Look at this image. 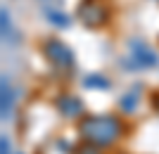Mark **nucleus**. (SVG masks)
<instances>
[{"instance_id": "obj_11", "label": "nucleus", "mask_w": 159, "mask_h": 154, "mask_svg": "<svg viewBox=\"0 0 159 154\" xmlns=\"http://www.w3.org/2000/svg\"><path fill=\"white\" fill-rule=\"evenodd\" d=\"M105 147H100V145H93V142H83L79 147L74 149V154H105L102 152Z\"/></svg>"}, {"instance_id": "obj_12", "label": "nucleus", "mask_w": 159, "mask_h": 154, "mask_svg": "<svg viewBox=\"0 0 159 154\" xmlns=\"http://www.w3.org/2000/svg\"><path fill=\"white\" fill-rule=\"evenodd\" d=\"M0 154H12V145H10V138H7V135L0 138Z\"/></svg>"}, {"instance_id": "obj_13", "label": "nucleus", "mask_w": 159, "mask_h": 154, "mask_svg": "<svg viewBox=\"0 0 159 154\" xmlns=\"http://www.w3.org/2000/svg\"><path fill=\"white\" fill-rule=\"evenodd\" d=\"M152 109H154V112H159V90L152 95Z\"/></svg>"}, {"instance_id": "obj_3", "label": "nucleus", "mask_w": 159, "mask_h": 154, "mask_svg": "<svg viewBox=\"0 0 159 154\" xmlns=\"http://www.w3.org/2000/svg\"><path fill=\"white\" fill-rule=\"evenodd\" d=\"M79 19L86 24L88 29H98V26H105L109 21V7L100 0H83L76 10Z\"/></svg>"}, {"instance_id": "obj_6", "label": "nucleus", "mask_w": 159, "mask_h": 154, "mask_svg": "<svg viewBox=\"0 0 159 154\" xmlns=\"http://www.w3.org/2000/svg\"><path fill=\"white\" fill-rule=\"evenodd\" d=\"M12 107H14V90L10 86L7 74H2V78H0V116H2V121L12 116Z\"/></svg>"}, {"instance_id": "obj_2", "label": "nucleus", "mask_w": 159, "mask_h": 154, "mask_svg": "<svg viewBox=\"0 0 159 154\" xmlns=\"http://www.w3.org/2000/svg\"><path fill=\"white\" fill-rule=\"evenodd\" d=\"M43 55H45V59L52 64L55 69H60V71H71L76 59H74V50L66 43H62L60 38H48L43 43Z\"/></svg>"}, {"instance_id": "obj_5", "label": "nucleus", "mask_w": 159, "mask_h": 154, "mask_svg": "<svg viewBox=\"0 0 159 154\" xmlns=\"http://www.w3.org/2000/svg\"><path fill=\"white\" fill-rule=\"evenodd\" d=\"M55 107H57V112H60L62 116H66V119H76V116L83 114V100H81L79 95L74 93H64L60 95L57 100H55Z\"/></svg>"}, {"instance_id": "obj_9", "label": "nucleus", "mask_w": 159, "mask_h": 154, "mask_svg": "<svg viewBox=\"0 0 159 154\" xmlns=\"http://www.w3.org/2000/svg\"><path fill=\"white\" fill-rule=\"evenodd\" d=\"M138 100H140V86H135V88H131L124 97L119 100V107H121V112H126V114H131L133 109H135V104H138Z\"/></svg>"}, {"instance_id": "obj_8", "label": "nucleus", "mask_w": 159, "mask_h": 154, "mask_svg": "<svg viewBox=\"0 0 159 154\" xmlns=\"http://www.w3.org/2000/svg\"><path fill=\"white\" fill-rule=\"evenodd\" d=\"M43 14H45V19L50 21L52 26H57V29H69V24H71L69 14L60 12V10H52V7H45V10H43Z\"/></svg>"}, {"instance_id": "obj_10", "label": "nucleus", "mask_w": 159, "mask_h": 154, "mask_svg": "<svg viewBox=\"0 0 159 154\" xmlns=\"http://www.w3.org/2000/svg\"><path fill=\"white\" fill-rule=\"evenodd\" d=\"M0 17H2V21H0V24H2V40H5V43H10V40H12V24H10V12H7V10H2V12H0Z\"/></svg>"}, {"instance_id": "obj_1", "label": "nucleus", "mask_w": 159, "mask_h": 154, "mask_svg": "<svg viewBox=\"0 0 159 154\" xmlns=\"http://www.w3.org/2000/svg\"><path fill=\"white\" fill-rule=\"evenodd\" d=\"M79 133L86 142H93L100 147H112L124 135V123L114 114H93L79 121Z\"/></svg>"}, {"instance_id": "obj_4", "label": "nucleus", "mask_w": 159, "mask_h": 154, "mask_svg": "<svg viewBox=\"0 0 159 154\" xmlns=\"http://www.w3.org/2000/svg\"><path fill=\"white\" fill-rule=\"evenodd\" d=\"M128 45H131V67H135V69H152V67L159 64L157 52L147 45L145 40L133 38Z\"/></svg>"}, {"instance_id": "obj_7", "label": "nucleus", "mask_w": 159, "mask_h": 154, "mask_svg": "<svg viewBox=\"0 0 159 154\" xmlns=\"http://www.w3.org/2000/svg\"><path fill=\"white\" fill-rule=\"evenodd\" d=\"M83 88L86 90H107V88H112V81L102 74H88L83 78Z\"/></svg>"}, {"instance_id": "obj_14", "label": "nucleus", "mask_w": 159, "mask_h": 154, "mask_svg": "<svg viewBox=\"0 0 159 154\" xmlns=\"http://www.w3.org/2000/svg\"><path fill=\"white\" fill-rule=\"evenodd\" d=\"M154 2H159V0H154Z\"/></svg>"}]
</instances>
